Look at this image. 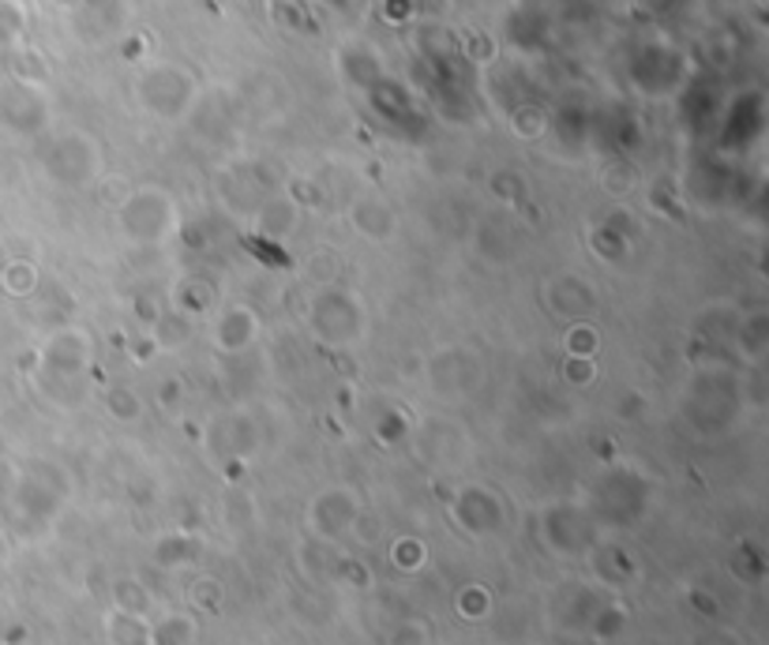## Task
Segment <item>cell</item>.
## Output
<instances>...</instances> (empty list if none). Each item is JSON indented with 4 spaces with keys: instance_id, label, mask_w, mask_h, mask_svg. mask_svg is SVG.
I'll return each instance as SVG.
<instances>
[{
    "instance_id": "cell-1",
    "label": "cell",
    "mask_w": 769,
    "mask_h": 645,
    "mask_svg": "<svg viewBox=\"0 0 769 645\" xmlns=\"http://www.w3.org/2000/svg\"><path fill=\"white\" fill-rule=\"evenodd\" d=\"M120 230L131 244H161L177 230V207L173 195L161 188H139L120 203Z\"/></svg>"
},
{
    "instance_id": "cell-2",
    "label": "cell",
    "mask_w": 769,
    "mask_h": 645,
    "mask_svg": "<svg viewBox=\"0 0 769 645\" xmlns=\"http://www.w3.org/2000/svg\"><path fill=\"white\" fill-rule=\"evenodd\" d=\"M312 322H316V335L327 341H354L360 335V311L354 293H319L316 308H312Z\"/></svg>"
},
{
    "instance_id": "cell-3",
    "label": "cell",
    "mask_w": 769,
    "mask_h": 645,
    "mask_svg": "<svg viewBox=\"0 0 769 645\" xmlns=\"http://www.w3.org/2000/svg\"><path fill=\"white\" fill-rule=\"evenodd\" d=\"M45 368L50 372H75L87 360V341L80 335H56L50 346H45Z\"/></svg>"
},
{
    "instance_id": "cell-4",
    "label": "cell",
    "mask_w": 769,
    "mask_h": 645,
    "mask_svg": "<svg viewBox=\"0 0 769 645\" xmlns=\"http://www.w3.org/2000/svg\"><path fill=\"white\" fill-rule=\"evenodd\" d=\"M31 278H34L31 263H8V267H4V286L12 293H27Z\"/></svg>"
}]
</instances>
